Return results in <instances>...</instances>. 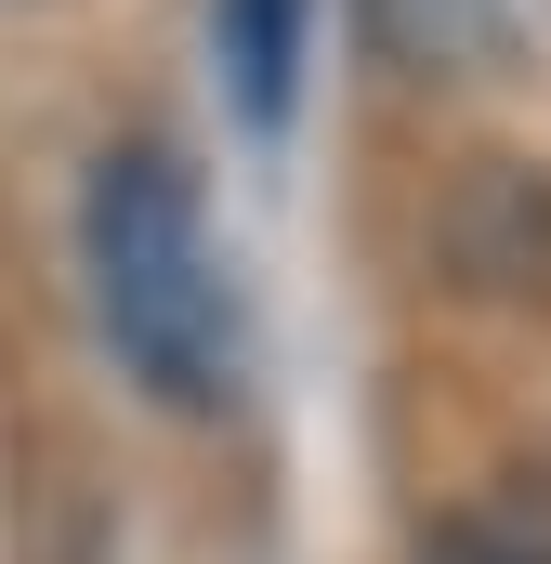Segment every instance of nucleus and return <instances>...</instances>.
<instances>
[{"instance_id":"f257e3e1","label":"nucleus","mask_w":551,"mask_h":564,"mask_svg":"<svg viewBox=\"0 0 551 564\" xmlns=\"http://www.w3.org/2000/svg\"><path fill=\"white\" fill-rule=\"evenodd\" d=\"M79 276H93L106 355L132 368L158 408H184V421L237 408L250 341H237V289H224V250H210V224H197L184 158H158V144L93 158V197H79Z\"/></svg>"},{"instance_id":"f03ea898","label":"nucleus","mask_w":551,"mask_h":564,"mask_svg":"<svg viewBox=\"0 0 551 564\" xmlns=\"http://www.w3.org/2000/svg\"><path fill=\"white\" fill-rule=\"evenodd\" d=\"M355 26L395 79H486L512 40V0H355Z\"/></svg>"},{"instance_id":"7ed1b4c3","label":"nucleus","mask_w":551,"mask_h":564,"mask_svg":"<svg viewBox=\"0 0 551 564\" xmlns=\"http://www.w3.org/2000/svg\"><path fill=\"white\" fill-rule=\"evenodd\" d=\"M302 26H315V0H224V79H237V106L250 119H289V79H302Z\"/></svg>"},{"instance_id":"20e7f679","label":"nucleus","mask_w":551,"mask_h":564,"mask_svg":"<svg viewBox=\"0 0 551 564\" xmlns=\"http://www.w3.org/2000/svg\"><path fill=\"white\" fill-rule=\"evenodd\" d=\"M420 564H551V539H539V525H512V512H446Z\"/></svg>"},{"instance_id":"39448f33","label":"nucleus","mask_w":551,"mask_h":564,"mask_svg":"<svg viewBox=\"0 0 551 564\" xmlns=\"http://www.w3.org/2000/svg\"><path fill=\"white\" fill-rule=\"evenodd\" d=\"M539 13H551V0H539Z\"/></svg>"}]
</instances>
